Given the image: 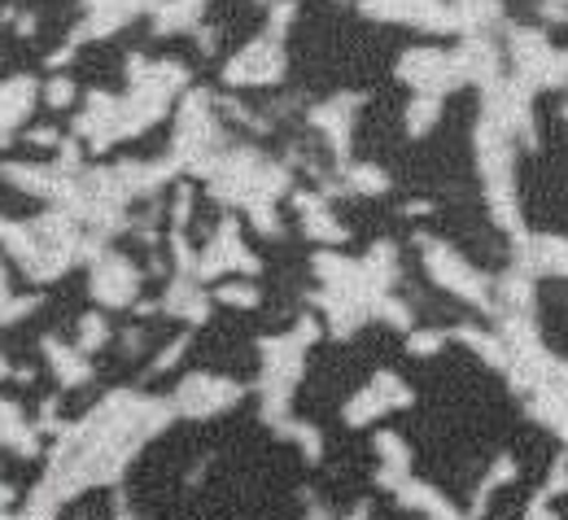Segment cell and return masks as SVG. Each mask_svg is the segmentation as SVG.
<instances>
[{"label":"cell","instance_id":"obj_22","mask_svg":"<svg viewBox=\"0 0 568 520\" xmlns=\"http://www.w3.org/2000/svg\"><path fill=\"white\" fill-rule=\"evenodd\" d=\"M40 302H44L40 294H27V297L9 294L4 302H0V328H4V324H18V319H27L31 310H40Z\"/></svg>","mask_w":568,"mask_h":520},{"label":"cell","instance_id":"obj_9","mask_svg":"<svg viewBox=\"0 0 568 520\" xmlns=\"http://www.w3.org/2000/svg\"><path fill=\"white\" fill-rule=\"evenodd\" d=\"M258 267L263 263L245 249L236 220H223V227L211 236V245L197 254V281H214V276H227V272H258Z\"/></svg>","mask_w":568,"mask_h":520},{"label":"cell","instance_id":"obj_18","mask_svg":"<svg viewBox=\"0 0 568 520\" xmlns=\"http://www.w3.org/2000/svg\"><path fill=\"white\" fill-rule=\"evenodd\" d=\"M394 494H398V503L412 508V512H425V517H455V508H450L433 486H425V481H403Z\"/></svg>","mask_w":568,"mask_h":520},{"label":"cell","instance_id":"obj_31","mask_svg":"<svg viewBox=\"0 0 568 520\" xmlns=\"http://www.w3.org/2000/svg\"><path fill=\"white\" fill-rule=\"evenodd\" d=\"M4 232H9V220H4V215H0V241H4Z\"/></svg>","mask_w":568,"mask_h":520},{"label":"cell","instance_id":"obj_1","mask_svg":"<svg viewBox=\"0 0 568 520\" xmlns=\"http://www.w3.org/2000/svg\"><path fill=\"white\" fill-rule=\"evenodd\" d=\"M315 337H320V319H302L293 333L263 341V380H258V389H263V416L272 425L284 420V407H288L293 385L302 376V355H306V346Z\"/></svg>","mask_w":568,"mask_h":520},{"label":"cell","instance_id":"obj_3","mask_svg":"<svg viewBox=\"0 0 568 520\" xmlns=\"http://www.w3.org/2000/svg\"><path fill=\"white\" fill-rule=\"evenodd\" d=\"M420 249H425V267L428 276L446 289V294L464 297V302H477V306H490V285L477 267H468L450 245L433 241V236H420Z\"/></svg>","mask_w":568,"mask_h":520},{"label":"cell","instance_id":"obj_23","mask_svg":"<svg viewBox=\"0 0 568 520\" xmlns=\"http://www.w3.org/2000/svg\"><path fill=\"white\" fill-rule=\"evenodd\" d=\"M281 434L302 446V450H306V459H320L324 442H320V434H315L311 425H297V420H281Z\"/></svg>","mask_w":568,"mask_h":520},{"label":"cell","instance_id":"obj_27","mask_svg":"<svg viewBox=\"0 0 568 520\" xmlns=\"http://www.w3.org/2000/svg\"><path fill=\"white\" fill-rule=\"evenodd\" d=\"M31 145H62V136H58L53 128H36V132H31Z\"/></svg>","mask_w":568,"mask_h":520},{"label":"cell","instance_id":"obj_5","mask_svg":"<svg viewBox=\"0 0 568 520\" xmlns=\"http://www.w3.org/2000/svg\"><path fill=\"white\" fill-rule=\"evenodd\" d=\"M281 74H284L281 35L267 31V35H258L254 44H245V49L223 67V83H227V88H267V83H281Z\"/></svg>","mask_w":568,"mask_h":520},{"label":"cell","instance_id":"obj_12","mask_svg":"<svg viewBox=\"0 0 568 520\" xmlns=\"http://www.w3.org/2000/svg\"><path fill=\"white\" fill-rule=\"evenodd\" d=\"M355 110H358V96H333V101H324V105H315V110H311V123L328 136V145H333L337 157H346V149H351Z\"/></svg>","mask_w":568,"mask_h":520},{"label":"cell","instance_id":"obj_30","mask_svg":"<svg viewBox=\"0 0 568 520\" xmlns=\"http://www.w3.org/2000/svg\"><path fill=\"white\" fill-rule=\"evenodd\" d=\"M4 376H13V368H9V364H4V355H0V380H4Z\"/></svg>","mask_w":568,"mask_h":520},{"label":"cell","instance_id":"obj_6","mask_svg":"<svg viewBox=\"0 0 568 520\" xmlns=\"http://www.w3.org/2000/svg\"><path fill=\"white\" fill-rule=\"evenodd\" d=\"M88 294L97 297L101 306H114V310H119V306H132V302L141 297V272H136V263L123 258V254L101 249V254L92 258Z\"/></svg>","mask_w":568,"mask_h":520},{"label":"cell","instance_id":"obj_2","mask_svg":"<svg viewBox=\"0 0 568 520\" xmlns=\"http://www.w3.org/2000/svg\"><path fill=\"white\" fill-rule=\"evenodd\" d=\"M219 153H223V132H219V119H214V96L211 92H189L184 105H180L171 157L184 171H193V175L206 180Z\"/></svg>","mask_w":568,"mask_h":520},{"label":"cell","instance_id":"obj_19","mask_svg":"<svg viewBox=\"0 0 568 520\" xmlns=\"http://www.w3.org/2000/svg\"><path fill=\"white\" fill-rule=\"evenodd\" d=\"M342 180H346V188H351V193H367V197H381V193L389 188V175H385L381 166H367V162L346 166V171H342Z\"/></svg>","mask_w":568,"mask_h":520},{"label":"cell","instance_id":"obj_21","mask_svg":"<svg viewBox=\"0 0 568 520\" xmlns=\"http://www.w3.org/2000/svg\"><path fill=\"white\" fill-rule=\"evenodd\" d=\"M110 341V324H105V315H83L79 319V350H101Z\"/></svg>","mask_w":568,"mask_h":520},{"label":"cell","instance_id":"obj_28","mask_svg":"<svg viewBox=\"0 0 568 520\" xmlns=\"http://www.w3.org/2000/svg\"><path fill=\"white\" fill-rule=\"evenodd\" d=\"M13 27H18V35H31V31H36V18H31V13H18Z\"/></svg>","mask_w":568,"mask_h":520},{"label":"cell","instance_id":"obj_8","mask_svg":"<svg viewBox=\"0 0 568 520\" xmlns=\"http://www.w3.org/2000/svg\"><path fill=\"white\" fill-rule=\"evenodd\" d=\"M398 79L407 83V88H416V92H433V96H442V92H450V88H459L464 79H459V67H455V53H442V49H407L403 53V62H398Z\"/></svg>","mask_w":568,"mask_h":520},{"label":"cell","instance_id":"obj_11","mask_svg":"<svg viewBox=\"0 0 568 520\" xmlns=\"http://www.w3.org/2000/svg\"><path fill=\"white\" fill-rule=\"evenodd\" d=\"M36 96H40V88H36V79H31V74H13V79H4V83H0V149L9 145V141H13V132L31 119Z\"/></svg>","mask_w":568,"mask_h":520},{"label":"cell","instance_id":"obj_10","mask_svg":"<svg viewBox=\"0 0 568 520\" xmlns=\"http://www.w3.org/2000/svg\"><path fill=\"white\" fill-rule=\"evenodd\" d=\"M358 9L367 18H381V22H412V27H425V31H455V9L442 4V0H358Z\"/></svg>","mask_w":568,"mask_h":520},{"label":"cell","instance_id":"obj_14","mask_svg":"<svg viewBox=\"0 0 568 520\" xmlns=\"http://www.w3.org/2000/svg\"><path fill=\"white\" fill-rule=\"evenodd\" d=\"M293 206H297L302 232H306L311 241H324V245H342V241H346V227L333 220L324 193H293Z\"/></svg>","mask_w":568,"mask_h":520},{"label":"cell","instance_id":"obj_4","mask_svg":"<svg viewBox=\"0 0 568 520\" xmlns=\"http://www.w3.org/2000/svg\"><path fill=\"white\" fill-rule=\"evenodd\" d=\"M171 402H175V411L189 416V420H211V416H219V411H227V407L241 402V385L227 380V376H214V371H193V376L180 380V389H175Z\"/></svg>","mask_w":568,"mask_h":520},{"label":"cell","instance_id":"obj_13","mask_svg":"<svg viewBox=\"0 0 568 520\" xmlns=\"http://www.w3.org/2000/svg\"><path fill=\"white\" fill-rule=\"evenodd\" d=\"M158 310H162V315H175V319H184V324H206V315H211V297L197 289V276L180 272V276L171 281V289L162 294Z\"/></svg>","mask_w":568,"mask_h":520},{"label":"cell","instance_id":"obj_20","mask_svg":"<svg viewBox=\"0 0 568 520\" xmlns=\"http://www.w3.org/2000/svg\"><path fill=\"white\" fill-rule=\"evenodd\" d=\"M437 114H442V96L416 92V101L407 105V132H412V136H425L428 128L437 123Z\"/></svg>","mask_w":568,"mask_h":520},{"label":"cell","instance_id":"obj_24","mask_svg":"<svg viewBox=\"0 0 568 520\" xmlns=\"http://www.w3.org/2000/svg\"><path fill=\"white\" fill-rule=\"evenodd\" d=\"M44 101L53 105V110H67L74 101V79L71 74H53L49 83H44Z\"/></svg>","mask_w":568,"mask_h":520},{"label":"cell","instance_id":"obj_7","mask_svg":"<svg viewBox=\"0 0 568 520\" xmlns=\"http://www.w3.org/2000/svg\"><path fill=\"white\" fill-rule=\"evenodd\" d=\"M407 402H412V385H407L403 376H394V371H376L355 398L346 402V425H351V429H363V425H372L376 416H385V411H394V407H407Z\"/></svg>","mask_w":568,"mask_h":520},{"label":"cell","instance_id":"obj_15","mask_svg":"<svg viewBox=\"0 0 568 520\" xmlns=\"http://www.w3.org/2000/svg\"><path fill=\"white\" fill-rule=\"evenodd\" d=\"M40 350H44L49 371L58 376V385H62V389H74V385H88V380H92L88 350H79V346H62L58 337H44V341H40Z\"/></svg>","mask_w":568,"mask_h":520},{"label":"cell","instance_id":"obj_25","mask_svg":"<svg viewBox=\"0 0 568 520\" xmlns=\"http://www.w3.org/2000/svg\"><path fill=\"white\" fill-rule=\"evenodd\" d=\"M219 302H227V306H258V289L254 285H245V281H232V285H223V289H214Z\"/></svg>","mask_w":568,"mask_h":520},{"label":"cell","instance_id":"obj_26","mask_svg":"<svg viewBox=\"0 0 568 520\" xmlns=\"http://www.w3.org/2000/svg\"><path fill=\"white\" fill-rule=\"evenodd\" d=\"M442 341H446L442 333H412L407 337V350L412 355H433V350H442Z\"/></svg>","mask_w":568,"mask_h":520},{"label":"cell","instance_id":"obj_16","mask_svg":"<svg viewBox=\"0 0 568 520\" xmlns=\"http://www.w3.org/2000/svg\"><path fill=\"white\" fill-rule=\"evenodd\" d=\"M0 446L22 459H31L40 450V425H27V416L9 398H0Z\"/></svg>","mask_w":568,"mask_h":520},{"label":"cell","instance_id":"obj_17","mask_svg":"<svg viewBox=\"0 0 568 520\" xmlns=\"http://www.w3.org/2000/svg\"><path fill=\"white\" fill-rule=\"evenodd\" d=\"M206 0H158L153 4V31L158 35H175V31H193L202 18Z\"/></svg>","mask_w":568,"mask_h":520},{"label":"cell","instance_id":"obj_29","mask_svg":"<svg viewBox=\"0 0 568 520\" xmlns=\"http://www.w3.org/2000/svg\"><path fill=\"white\" fill-rule=\"evenodd\" d=\"M13 294V289H9V267H4V263H0V302H4V297Z\"/></svg>","mask_w":568,"mask_h":520}]
</instances>
